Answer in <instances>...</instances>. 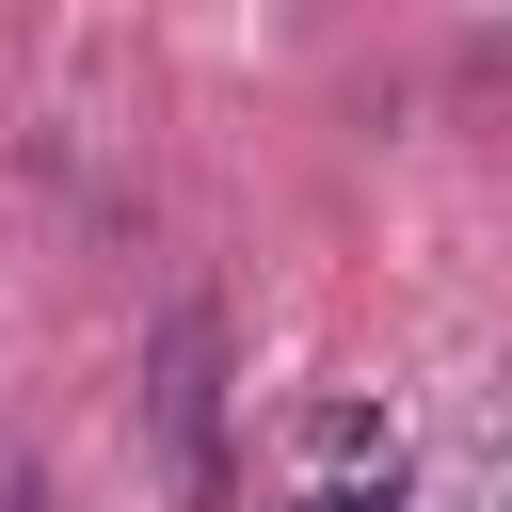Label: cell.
<instances>
[{"instance_id":"cell-1","label":"cell","mask_w":512,"mask_h":512,"mask_svg":"<svg viewBox=\"0 0 512 512\" xmlns=\"http://www.w3.org/2000/svg\"><path fill=\"white\" fill-rule=\"evenodd\" d=\"M144 432L192 496H224V304H160V352H144Z\"/></svg>"}]
</instances>
